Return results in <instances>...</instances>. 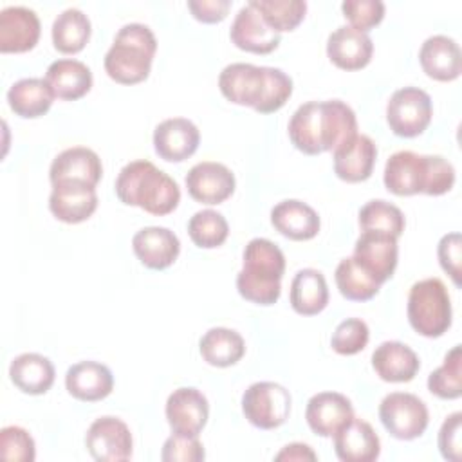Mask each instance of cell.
<instances>
[{"instance_id": "34", "label": "cell", "mask_w": 462, "mask_h": 462, "mask_svg": "<svg viewBox=\"0 0 462 462\" xmlns=\"http://www.w3.org/2000/svg\"><path fill=\"white\" fill-rule=\"evenodd\" d=\"M90 38V20L78 9L69 7L61 11L52 22V43L63 54L79 52Z\"/></svg>"}, {"instance_id": "21", "label": "cell", "mask_w": 462, "mask_h": 462, "mask_svg": "<svg viewBox=\"0 0 462 462\" xmlns=\"http://www.w3.org/2000/svg\"><path fill=\"white\" fill-rule=\"evenodd\" d=\"M354 417L352 402L337 392H319L307 402L305 419L309 428L319 437H334Z\"/></svg>"}, {"instance_id": "7", "label": "cell", "mask_w": 462, "mask_h": 462, "mask_svg": "<svg viewBox=\"0 0 462 462\" xmlns=\"http://www.w3.org/2000/svg\"><path fill=\"white\" fill-rule=\"evenodd\" d=\"M408 321L424 337H440L451 327V300L442 280L415 282L408 294Z\"/></svg>"}, {"instance_id": "15", "label": "cell", "mask_w": 462, "mask_h": 462, "mask_svg": "<svg viewBox=\"0 0 462 462\" xmlns=\"http://www.w3.org/2000/svg\"><path fill=\"white\" fill-rule=\"evenodd\" d=\"M233 171L213 161H204L195 166L186 175V188L193 200L200 204H220L229 199L235 191Z\"/></svg>"}, {"instance_id": "20", "label": "cell", "mask_w": 462, "mask_h": 462, "mask_svg": "<svg viewBox=\"0 0 462 462\" xmlns=\"http://www.w3.org/2000/svg\"><path fill=\"white\" fill-rule=\"evenodd\" d=\"M375 159V143L365 134H356L334 150V173L346 182H363L372 175Z\"/></svg>"}, {"instance_id": "12", "label": "cell", "mask_w": 462, "mask_h": 462, "mask_svg": "<svg viewBox=\"0 0 462 462\" xmlns=\"http://www.w3.org/2000/svg\"><path fill=\"white\" fill-rule=\"evenodd\" d=\"M164 413L173 433L199 437L208 422L209 404L202 392L193 386H182L168 395Z\"/></svg>"}, {"instance_id": "44", "label": "cell", "mask_w": 462, "mask_h": 462, "mask_svg": "<svg viewBox=\"0 0 462 462\" xmlns=\"http://www.w3.org/2000/svg\"><path fill=\"white\" fill-rule=\"evenodd\" d=\"M437 256H439L440 267L449 274L453 283L457 287H460L462 285V280H460V262H462L460 233L453 231V233L444 235L437 245Z\"/></svg>"}, {"instance_id": "16", "label": "cell", "mask_w": 462, "mask_h": 462, "mask_svg": "<svg viewBox=\"0 0 462 462\" xmlns=\"http://www.w3.org/2000/svg\"><path fill=\"white\" fill-rule=\"evenodd\" d=\"M229 36L238 49L253 54H269L280 45L282 40L280 32L269 27V23L249 2L236 13Z\"/></svg>"}, {"instance_id": "1", "label": "cell", "mask_w": 462, "mask_h": 462, "mask_svg": "<svg viewBox=\"0 0 462 462\" xmlns=\"http://www.w3.org/2000/svg\"><path fill=\"white\" fill-rule=\"evenodd\" d=\"M291 143L307 155L334 152L357 134L354 110L341 99L309 101L300 105L289 119Z\"/></svg>"}, {"instance_id": "42", "label": "cell", "mask_w": 462, "mask_h": 462, "mask_svg": "<svg viewBox=\"0 0 462 462\" xmlns=\"http://www.w3.org/2000/svg\"><path fill=\"white\" fill-rule=\"evenodd\" d=\"M341 11L350 22V27L363 32L370 31L384 18V4L381 0H345Z\"/></svg>"}, {"instance_id": "40", "label": "cell", "mask_w": 462, "mask_h": 462, "mask_svg": "<svg viewBox=\"0 0 462 462\" xmlns=\"http://www.w3.org/2000/svg\"><path fill=\"white\" fill-rule=\"evenodd\" d=\"M368 337H370L368 325L359 318H348L336 327L330 345L334 352L341 356H354L366 346Z\"/></svg>"}, {"instance_id": "13", "label": "cell", "mask_w": 462, "mask_h": 462, "mask_svg": "<svg viewBox=\"0 0 462 462\" xmlns=\"http://www.w3.org/2000/svg\"><path fill=\"white\" fill-rule=\"evenodd\" d=\"M397 238L390 235L361 231L352 258L381 285L392 278L397 267Z\"/></svg>"}, {"instance_id": "11", "label": "cell", "mask_w": 462, "mask_h": 462, "mask_svg": "<svg viewBox=\"0 0 462 462\" xmlns=\"http://www.w3.org/2000/svg\"><path fill=\"white\" fill-rule=\"evenodd\" d=\"M85 444L94 460L123 462L132 457L134 440L130 428L121 419L105 415L90 424Z\"/></svg>"}, {"instance_id": "28", "label": "cell", "mask_w": 462, "mask_h": 462, "mask_svg": "<svg viewBox=\"0 0 462 462\" xmlns=\"http://www.w3.org/2000/svg\"><path fill=\"white\" fill-rule=\"evenodd\" d=\"M271 224L291 240H310L319 231V217L309 204L289 199L271 209Z\"/></svg>"}, {"instance_id": "27", "label": "cell", "mask_w": 462, "mask_h": 462, "mask_svg": "<svg viewBox=\"0 0 462 462\" xmlns=\"http://www.w3.org/2000/svg\"><path fill=\"white\" fill-rule=\"evenodd\" d=\"M372 366L375 374L388 383H408L419 368V356L401 341H383L372 354Z\"/></svg>"}, {"instance_id": "10", "label": "cell", "mask_w": 462, "mask_h": 462, "mask_svg": "<svg viewBox=\"0 0 462 462\" xmlns=\"http://www.w3.org/2000/svg\"><path fill=\"white\" fill-rule=\"evenodd\" d=\"M433 116L431 97L419 87H402L395 90L386 105V121L399 137L420 135Z\"/></svg>"}, {"instance_id": "6", "label": "cell", "mask_w": 462, "mask_h": 462, "mask_svg": "<svg viewBox=\"0 0 462 462\" xmlns=\"http://www.w3.org/2000/svg\"><path fill=\"white\" fill-rule=\"evenodd\" d=\"M157 51V40L144 23L123 25L105 54L106 74L121 85H135L148 78Z\"/></svg>"}, {"instance_id": "8", "label": "cell", "mask_w": 462, "mask_h": 462, "mask_svg": "<svg viewBox=\"0 0 462 462\" xmlns=\"http://www.w3.org/2000/svg\"><path fill=\"white\" fill-rule=\"evenodd\" d=\"M242 411L253 426L274 430L289 419L291 393L273 381L253 383L242 395Z\"/></svg>"}, {"instance_id": "29", "label": "cell", "mask_w": 462, "mask_h": 462, "mask_svg": "<svg viewBox=\"0 0 462 462\" xmlns=\"http://www.w3.org/2000/svg\"><path fill=\"white\" fill-rule=\"evenodd\" d=\"M45 81L51 85L56 97L76 101L92 88V72L83 61L63 58L47 67Z\"/></svg>"}, {"instance_id": "18", "label": "cell", "mask_w": 462, "mask_h": 462, "mask_svg": "<svg viewBox=\"0 0 462 462\" xmlns=\"http://www.w3.org/2000/svg\"><path fill=\"white\" fill-rule=\"evenodd\" d=\"M40 18L23 5H9L0 11V52H27L40 40Z\"/></svg>"}, {"instance_id": "23", "label": "cell", "mask_w": 462, "mask_h": 462, "mask_svg": "<svg viewBox=\"0 0 462 462\" xmlns=\"http://www.w3.org/2000/svg\"><path fill=\"white\" fill-rule=\"evenodd\" d=\"M419 61L422 70L437 81H453L462 72L460 47L446 34L426 38L419 51Z\"/></svg>"}, {"instance_id": "26", "label": "cell", "mask_w": 462, "mask_h": 462, "mask_svg": "<svg viewBox=\"0 0 462 462\" xmlns=\"http://www.w3.org/2000/svg\"><path fill=\"white\" fill-rule=\"evenodd\" d=\"M103 164L99 155L85 146H72L58 153L51 164L49 179L51 182L60 180H78L96 186L101 180Z\"/></svg>"}, {"instance_id": "25", "label": "cell", "mask_w": 462, "mask_h": 462, "mask_svg": "<svg viewBox=\"0 0 462 462\" xmlns=\"http://www.w3.org/2000/svg\"><path fill=\"white\" fill-rule=\"evenodd\" d=\"M65 386L78 401L94 402L110 395L114 388V375L103 363L79 361L69 366L65 374Z\"/></svg>"}, {"instance_id": "4", "label": "cell", "mask_w": 462, "mask_h": 462, "mask_svg": "<svg viewBox=\"0 0 462 462\" xmlns=\"http://www.w3.org/2000/svg\"><path fill=\"white\" fill-rule=\"evenodd\" d=\"M116 195L126 206H137L150 215H168L180 202L177 182L153 162L137 159L125 164L116 179Z\"/></svg>"}, {"instance_id": "46", "label": "cell", "mask_w": 462, "mask_h": 462, "mask_svg": "<svg viewBox=\"0 0 462 462\" xmlns=\"http://www.w3.org/2000/svg\"><path fill=\"white\" fill-rule=\"evenodd\" d=\"M231 7L229 0H189L188 9L191 14L204 23H217L227 16Z\"/></svg>"}, {"instance_id": "19", "label": "cell", "mask_w": 462, "mask_h": 462, "mask_svg": "<svg viewBox=\"0 0 462 462\" xmlns=\"http://www.w3.org/2000/svg\"><path fill=\"white\" fill-rule=\"evenodd\" d=\"M374 43L368 32L357 31L350 25H341L328 34L327 56L343 70H359L372 60Z\"/></svg>"}, {"instance_id": "32", "label": "cell", "mask_w": 462, "mask_h": 462, "mask_svg": "<svg viewBox=\"0 0 462 462\" xmlns=\"http://www.w3.org/2000/svg\"><path fill=\"white\" fill-rule=\"evenodd\" d=\"M291 307L301 316L319 314L328 303V287L318 269H300L291 282Z\"/></svg>"}, {"instance_id": "2", "label": "cell", "mask_w": 462, "mask_h": 462, "mask_svg": "<svg viewBox=\"0 0 462 462\" xmlns=\"http://www.w3.org/2000/svg\"><path fill=\"white\" fill-rule=\"evenodd\" d=\"M218 88L235 105L251 106L260 114H271L289 101L292 79L276 67L231 63L222 69Z\"/></svg>"}, {"instance_id": "37", "label": "cell", "mask_w": 462, "mask_h": 462, "mask_svg": "<svg viewBox=\"0 0 462 462\" xmlns=\"http://www.w3.org/2000/svg\"><path fill=\"white\" fill-rule=\"evenodd\" d=\"M462 354L455 345L444 357V363L428 375V390L440 399H458L462 395Z\"/></svg>"}, {"instance_id": "45", "label": "cell", "mask_w": 462, "mask_h": 462, "mask_svg": "<svg viewBox=\"0 0 462 462\" xmlns=\"http://www.w3.org/2000/svg\"><path fill=\"white\" fill-rule=\"evenodd\" d=\"M460 431L462 413L455 411L446 417L439 431V451L449 462H460Z\"/></svg>"}, {"instance_id": "9", "label": "cell", "mask_w": 462, "mask_h": 462, "mask_svg": "<svg viewBox=\"0 0 462 462\" xmlns=\"http://www.w3.org/2000/svg\"><path fill=\"white\" fill-rule=\"evenodd\" d=\"M379 419L384 430L399 440L420 437L430 422V413L422 399L408 392H392L379 404Z\"/></svg>"}, {"instance_id": "33", "label": "cell", "mask_w": 462, "mask_h": 462, "mask_svg": "<svg viewBox=\"0 0 462 462\" xmlns=\"http://www.w3.org/2000/svg\"><path fill=\"white\" fill-rule=\"evenodd\" d=\"M199 350L208 365L226 368L244 357L245 343L236 330L226 327H213L200 337Z\"/></svg>"}, {"instance_id": "31", "label": "cell", "mask_w": 462, "mask_h": 462, "mask_svg": "<svg viewBox=\"0 0 462 462\" xmlns=\"http://www.w3.org/2000/svg\"><path fill=\"white\" fill-rule=\"evenodd\" d=\"M54 97L51 85L42 78L18 79L7 90V103L11 110L25 119L43 116L51 108Z\"/></svg>"}, {"instance_id": "38", "label": "cell", "mask_w": 462, "mask_h": 462, "mask_svg": "<svg viewBox=\"0 0 462 462\" xmlns=\"http://www.w3.org/2000/svg\"><path fill=\"white\" fill-rule=\"evenodd\" d=\"M249 4L276 32L296 29L307 13L303 0H251Z\"/></svg>"}, {"instance_id": "17", "label": "cell", "mask_w": 462, "mask_h": 462, "mask_svg": "<svg viewBox=\"0 0 462 462\" xmlns=\"http://www.w3.org/2000/svg\"><path fill=\"white\" fill-rule=\"evenodd\" d=\"M200 143V132L186 117H170L153 130L155 153L170 162H182L191 157Z\"/></svg>"}, {"instance_id": "22", "label": "cell", "mask_w": 462, "mask_h": 462, "mask_svg": "<svg viewBox=\"0 0 462 462\" xmlns=\"http://www.w3.org/2000/svg\"><path fill=\"white\" fill-rule=\"evenodd\" d=\"M132 247L144 267L162 271L177 260L180 242L168 227L148 226L134 235Z\"/></svg>"}, {"instance_id": "35", "label": "cell", "mask_w": 462, "mask_h": 462, "mask_svg": "<svg viewBox=\"0 0 462 462\" xmlns=\"http://www.w3.org/2000/svg\"><path fill=\"white\" fill-rule=\"evenodd\" d=\"M334 278L341 296L352 301L372 300L381 289V283L375 282L352 256L343 258L337 263Z\"/></svg>"}, {"instance_id": "39", "label": "cell", "mask_w": 462, "mask_h": 462, "mask_svg": "<svg viewBox=\"0 0 462 462\" xmlns=\"http://www.w3.org/2000/svg\"><path fill=\"white\" fill-rule=\"evenodd\" d=\"M188 235L197 247L213 249L226 242L229 235V226L222 213L215 209H202L189 218Z\"/></svg>"}, {"instance_id": "3", "label": "cell", "mask_w": 462, "mask_h": 462, "mask_svg": "<svg viewBox=\"0 0 462 462\" xmlns=\"http://www.w3.org/2000/svg\"><path fill=\"white\" fill-rule=\"evenodd\" d=\"M384 186L393 195H444L455 184V168L440 155H420L401 150L384 164Z\"/></svg>"}, {"instance_id": "5", "label": "cell", "mask_w": 462, "mask_h": 462, "mask_svg": "<svg viewBox=\"0 0 462 462\" xmlns=\"http://www.w3.org/2000/svg\"><path fill=\"white\" fill-rule=\"evenodd\" d=\"M285 256L267 238H253L244 249V265L236 274V289L242 298L256 305H273L282 292Z\"/></svg>"}, {"instance_id": "36", "label": "cell", "mask_w": 462, "mask_h": 462, "mask_svg": "<svg viewBox=\"0 0 462 462\" xmlns=\"http://www.w3.org/2000/svg\"><path fill=\"white\" fill-rule=\"evenodd\" d=\"M404 224L406 220L402 211L383 199L370 200L359 209L361 231H372L399 238L404 231Z\"/></svg>"}, {"instance_id": "47", "label": "cell", "mask_w": 462, "mask_h": 462, "mask_svg": "<svg viewBox=\"0 0 462 462\" xmlns=\"http://www.w3.org/2000/svg\"><path fill=\"white\" fill-rule=\"evenodd\" d=\"M276 460H287V462H300V460H316V453L310 449V446L301 442L287 444L276 457Z\"/></svg>"}, {"instance_id": "43", "label": "cell", "mask_w": 462, "mask_h": 462, "mask_svg": "<svg viewBox=\"0 0 462 462\" xmlns=\"http://www.w3.org/2000/svg\"><path fill=\"white\" fill-rule=\"evenodd\" d=\"M204 457V446L197 437L179 433L168 437L161 451V458L164 462H200Z\"/></svg>"}, {"instance_id": "41", "label": "cell", "mask_w": 462, "mask_h": 462, "mask_svg": "<svg viewBox=\"0 0 462 462\" xmlns=\"http://www.w3.org/2000/svg\"><path fill=\"white\" fill-rule=\"evenodd\" d=\"M0 457L7 462H32L36 457V448L29 431L20 426L2 428Z\"/></svg>"}, {"instance_id": "30", "label": "cell", "mask_w": 462, "mask_h": 462, "mask_svg": "<svg viewBox=\"0 0 462 462\" xmlns=\"http://www.w3.org/2000/svg\"><path fill=\"white\" fill-rule=\"evenodd\" d=\"M54 366L49 357L34 352L16 356L9 366L13 384L29 395H42L54 383Z\"/></svg>"}, {"instance_id": "14", "label": "cell", "mask_w": 462, "mask_h": 462, "mask_svg": "<svg viewBox=\"0 0 462 462\" xmlns=\"http://www.w3.org/2000/svg\"><path fill=\"white\" fill-rule=\"evenodd\" d=\"M96 208V186L78 180H60L52 184L49 209L58 220L65 224H79L90 218Z\"/></svg>"}, {"instance_id": "24", "label": "cell", "mask_w": 462, "mask_h": 462, "mask_svg": "<svg viewBox=\"0 0 462 462\" xmlns=\"http://www.w3.org/2000/svg\"><path fill=\"white\" fill-rule=\"evenodd\" d=\"M334 451L343 462H372L381 453V442L366 420L352 417L334 433Z\"/></svg>"}]
</instances>
